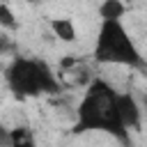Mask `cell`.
Instances as JSON below:
<instances>
[{"instance_id":"obj_4","label":"cell","mask_w":147,"mask_h":147,"mask_svg":"<svg viewBox=\"0 0 147 147\" xmlns=\"http://www.w3.org/2000/svg\"><path fill=\"white\" fill-rule=\"evenodd\" d=\"M117 113H119V119H122L126 131L140 126V106H138V101L133 99L131 92L117 94Z\"/></svg>"},{"instance_id":"obj_8","label":"cell","mask_w":147,"mask_h":147,"mask_svg":"<svg viewBox=\"0 0 147 147\" xmlns=\"http://www.w3.org/2000/svg\"><path fill=\"white\" fill-rule=\"evenodd\" d=\"M0 25L2 28H7V30H16V18H14V11L5 5V2H0Z\"/></svg>"},{"instance_id":"obj_3","label":"cell","mask_w":147,"mask_h":147,"mask_svg":"<svg viewBox=\"0 0 147 147\" xmlns=\"http://www.w3.org/2000/svg\"><path fill=\"white\" fill-rule=\"evenodd\" d=\"M94 60L99 64H119L147 71L145 57L140 55L138 46L133 44V39L129 37L126 28L119 21H101L94 44Z\"/></svg>"},{"instance_id":"obj_7","label":"cell","mask_w":147,"mask_h":147,"mask_svg":"<svg viewBox=\"0 0 147 147\" xmlns=\"http://www.w3.org/2000/svg\"><path fill=\"white\" fill-rule=\"evenodd\" d=\"M9 147H34L32 131L28 126H16L14 131H9Z\"/></svg>"},{"instance_id":"obj_1","label":"cell","mask_w":147,"mask_h":147,"mask_svg":"<svg viewBox=\"0 0 147 147\" xmlns=\"http://www.w3.org/2000/svg\"><path fill=\"white\" fill-rule=\"evenodd\" d=\"M74 133H85V131H103L117 138L122 145L131 147L129 131L124 129L119 113H117V92L113 85L106 80L96 78L90 83L85 90L78 110H76V122H74Z\"/></svg>"},{"instance_id":"obj_6","label":"cell","mask_w":147,"mask_h":147,"mask_svg":"<svg viewBox=\"0 0 147 147\" xmlns=\"http://www.w3.org/2000/svg\"><path fill=\"white\" fill-rule=\"evenodd\" d=\"M51 28H53V32H55L57 39H62V41H76V28H74V23L69 18H53Z\"/></svg>"},{"instance_id":"obj_2","label":"cell","mask_w":147,"mask_h":147,"mask_svg":"<svg viewBox=\"0 0 147 147\" xmlns=\"http://www.w3.org/2000/svg\"><path fill=\"white\" fill-rule=\"evenodd\" d=\"M5 80L18 99L62 92V85L51 71V67L44 60L34 57H14V62L5 71Z\"/></svg>"},{"instance_id":"obj_11","label":"cell","mask_w":147,"mask_h":147,"mask_svg":"<svg viewBox=\"0 0 147 147\" xmlns=\"http://www.w3.org/2000/svg\"><path fill=\"white\" fill-rule=\"evenodd\" d=\"M145 113H147V96H145Z\"/></svg>"},{"instance_id":"obj_9","label":"cell","mask_w":147,"mask_h":147,"mask_svg":"<svg viewBox=\"0 0 147 147\" xmlns=\"http://www.w3.org/2000/svg\"><path fill=\"white\" fill-rule=\"evenodd\" d=\"M11 51H14V44L9 41V37H7V34H0V55L11 53Z\"/></svg>"},{"instance_id":"obj_12","label":"cell","mask_w":147,"mask_h":147,"mask_svg":"<svg viewBox=\"0 0 147 147\" xmlns=\"http://www.w3.org/2000/svg\"><path fill=\"white\" fill-rule=\"evenodd\" d=\"M28 2H37V0H28Z\"/></svg>"},{"instance_id":"obj_5","label":"cell","mask_w":147,"mask_h":147,"mask_svg":"<svg viewBox=\"0 0 147 147\" xmlns=\"http://www.w3.org/2000/svg\"><path fill=\"white\" fill-rule=\"evenodd\" d=\"M124 11H126V7L122 0H103L99 7V16L103 21H119L124 16Z\"/></svg>"},{"instance_id":"obj_10","label":"cell","mask_w":147,"mask_h":147,"mask_svg":"<svg viewBox=\"0 0 147 147\" xmlns=\"http://www.w3.org/2000/svg\"><path fill=\"white\" fill-rule=\"evenodd\" d=\"M0 147H9V131L0 126Z\"/></svg>"}]
</instances>
